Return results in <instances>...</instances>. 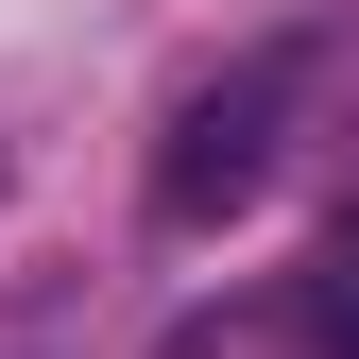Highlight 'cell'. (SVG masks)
Returning <instances> with one entry per match:
<instances>
[{
	"mask_svg": "<svg viewBox=\"0 0 359 359\" xmlns=\"http://www.w3.org/2000/svg\"><path fill=\"white\" fill-rule=\"evenodd\" d=\"M291 103H308V52H240V69H205L189 103H171V137H154V222L171 240H205V222H240L274 189Z\"/></svg>",
	"mask_w": 359,
	"mask_h": 359,
	"instance_id": "1",
	"label": "cell"
},
{
	"mask_svg": "<svg viewBox=\"0 0 359 359\" xmlns=\"http://www.w3.org/2000/svg\"><path fill=\"white\" fill-rule=\"evenodd\" d=\"M0 189H18V154H0Z\"/></svg>",
	"mask_w": 359,
	"mask_h": 359,
	"instance_id": "3",
	"label": "cell"
},
{
	"mask_svg": "<svg viewBox=\"0 0 359 359\" xmlns=\"http://www.w3.org/2000/svg\"><path fill=\"white\" fill-rule=\"evenodd\" d=\"M291 308H308V342H325V359H359V205L325 222V240H308V274H291Z\"/></svg>",
	"mask_w": 359,
	"mask_h": 359,
	"instance_id": "2",
	"label": "cell"
}]
</instances>
